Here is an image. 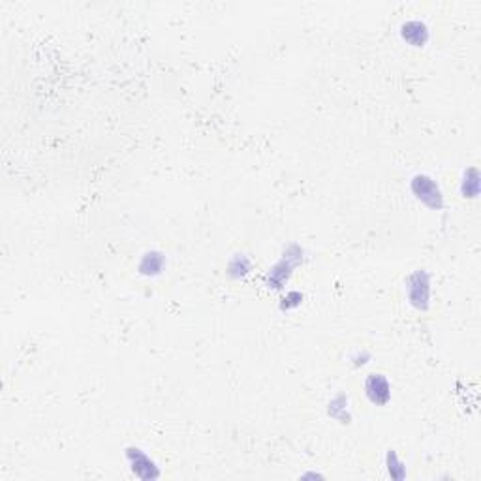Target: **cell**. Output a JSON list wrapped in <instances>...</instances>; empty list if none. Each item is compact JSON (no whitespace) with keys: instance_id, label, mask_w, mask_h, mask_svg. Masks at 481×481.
<instances>
[{"instance_id":"obj_7","label":"cell","mask_w":481,"mask_h":481,"mask_svg":"<svg viewBox=\"0 0 481 481\" xmlns=\"http://www.w3.org/2000/svg\"><path fill=\"white\" fill-rule=\"evenodd\" d=\"M248 271H250V262H248L245 256H237L234 262H232V265H230V273L234 276L245 275Z\"/></svg>"},{"instance_id":"obj_4","label":"cell","mask_w":481,"mask_h":481,"mask_svg":"<svg viewBox=\"0 0 481 481\" xmlns=\"http://www.w3.org/2000/svg\"><path fill=\"white\" fill-rule=\"evenodd\" d=\"M301 252L298 250V254H284V260L280 263H276L275 269L271 271L269 275V282L273 284V288H282V284L288 280V276H290L291 269H293V265L295 263L301 262Z\"/></svg>"},{"instance_id":"obj_6","label":"cell","mask_w":481,"mask_h":481,"mask_svg":"<svg viewBox=\"0 0 481 481\" xmlns=\"http://www.w3.org/2000/svg\"><path fill=\"white\" fill-rule=\"evenodd\" d=\"M162 265H164L162 254H158V252H149V254H145V258L142 260L139 271H142L143 275H158V273L162 271Z\"/></svg>"},{"instance_id":"obj_2","label":"cell","mask_w":481,"mask_h":481,"mask_svg":"<svg viewBox=\"0 0 481 481\" xmlns=\"http://www.w3.org/2000/svg\"><path fill=\"white\" fill-rule=\"evenodd\" d=\"M429 295H431V286H429V275L425 271H418L408 278V298L410 303L418 309H427L429 306Z\"/></svg>"},{"instance_id":"obj_5","label":"cell","mask_w":481,"mask_h":481,"mask_svg":"<svg viewBox=\"0 0 481 481\" xmlns=\"http://www.w3.org/2000/svg\"><path fill=\"white\" fill-rule=\"evenodd\" d=\"M401 34H403V38L406 40L408 43H412V45H423L425 42H427V38H429V29H427V25H425L423 21H419V19H412V21H406L401 27Z\"/></svg>"},{"instance_id":"obj_3","label":"cell","mask_w":481,"mask_h":481,"mask_svg":"<svg viewBox=\"0 0 481 481\" xmlns=\"http://www.w3.org/2000/svg\"><path fill=\"white\" fill-rule=\"evenodd\" d=\"M365 390H367L368 399L374 404H385L391 396L390 382L383 378L382 374H370L365 382Z\"/></svg>"},{"instance_id":"obj_1","label":"cell","mask_w":481,"mask_h":481,"mask_svg":"<svg viewBox=\"0 0 481 481\" xmlns=\"http://www.w3.org/2000/svg\"><path fill=\"white\" fill-rule=\"evenodd\" d=\"M412 192L423 203H427L429 207H434V209H440L442 203H444L438 184L434 183L431 177H427V175H416L414 177V181H412Z\"/></svg>"}]
</instances>
